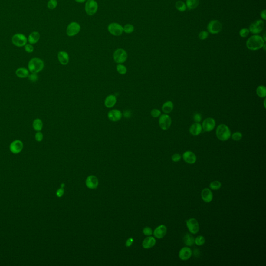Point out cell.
Listing matches in <instances>:
<instances>
[{
	"mask_svg": "<svg viewBox=\"0 0 266 266\" xmlns=\"http://www.w3.org/2000/svg\"><path fill=\"white\" fill-rule=\"evenodd\" d=\"M222 24L218 20H211L208 24L207 29L208 31L212 34H218L222 30Z\"/></svg>",
	"mask_w": 266,
	"mask_h": 266,
	"instance_id": "cell-5",
	"label": "cell"
},
{
	"mask_svg": "<svg viewBox=\"0 0 266 266\" xmlns=\"http://www.w3.org/2000/svg\"><path fill=\"white\" fill-rule=\"evenodd\" d=\"M166 233H167V227L164 225H161L158 226L153 231L154 237L159 239L163 238L165 235H166Z\"/></svg>",
	"mask_w": 266,
	"mask_h": 266,
	"instance_id": "cell-18",
	"label": "cell"
},
{
	"mask_svg": "<svg viewBox=\"0 0 266 266\" xmlns=\"http://www.w3.org/2000/svg\"><path fill=\"white\" fill-rule=\"evenodd\" d=\"M35 139L38 142H41L43 140V134L40 131L37 132L35 135Z\"/></svg>",
	"mask_w": 266,
	"mask_h": 266,
	"instance_id": "cell-43",
	"label": "cell"
},
{
	"mask_svg": "<svg viewBox=\"0 0 266 266\" xmlns=\"http://www.w3.org/2000/svg\"><path fill=\"white\" fill-rule=\"evenodd\" d=\"M108 30L110 34L114 36H120L123 33V27L119 24L113 22L109 25Z\"/></svg>",
	"mask_w": 266,
	"mask_h": 266,
	"instance_id": "cell-11",
	"label": "cell"
},
{
	"mask_svg": "<svg viewBox=\"0 0 266 266\" xmlns=\"http://www.w3.org/2000/svg\"><path fill=\"white\" fill-rule=\"evenodd\" d=\"M25 50L26 52H27L28 53H31L34 51V47H33L32 44H26L25 46Z\"/></svg>",
	"mask_w": 266,
	"mask_h": 266,
	"instance_id": "cell-41",
	"label": "cell"
},
{
	"mask_svg": "<svg viewBox=\"0 0 266 266\" xmlns=\"http://www.w3.org/2000/svg\"><path fill=\"white\" fill-rule=\"evenodd\" d=\"M231 136L232 139L235 141H239L242 138V134L239 132H235Z\"/></svg>",
	"mask_w": 266,
	"mask_h": 266,
	"instance_id": "cell-38",
	"label": "cell"
},
{
	"mask_svg": "<svg viewBox=\"0 0 266 266\" xmlns=\"http://www.w3.org/2000/svg\"><path fill=\"white\" fill-rule=\"evenodd\" d=\"M261 16L262 18V19L266 20V11L265 9L263 10L262 11H261Z\"/></svg>",
	"mask_w": 266,
	"mask_h": 266,
	"instance_id": "cell-51",
	"label": "cell"
},
{
	"mask_svg": "<svg viewBox=\"0 0 266 266\" xmlns=\"http://www.w3.org/2000/svg\"><path fill=\"white\" fill-rule=\"evenodd\" d=\"M57 0H50L48 3V8L50 9H54L57 6Z\"/></svg>",
	"mask_w": 266,
	"mask_h": 266,
	"instance_id": "cell-37",
	"label": "cell"
},
{
	"mask_svg": "<svg viewBox=\"0 0 266 266\" xmlns=\"http://www.w3.org/2000/svg\"><path fill=\"white\" fill-rule=\"evenodd\" d=\"M181 159H182V156H180V154L178 153L174 154L172 156V160L174 162H178L181 160Z\"/></svg>",
	"mask_w": 266,
	"mask_h": 266,
	"instance_id": "cell-44",
	"label": "cell"
},
{
	"mask_svg": "<svg viewBox=\"0 0 266 266\" xmlns=\"http://www.w3.org/2000/svg\"><path fill=\"white\" fill-rule=\"evenodd\" d=\"M123 115L126 118H130L132 116V112L130 110H126L123 112Z\"/></svg>",
	"mask_w": 266,
	"mask_h": 266,
	"instance_id": "cell-49",
	"label": "cell"
},
{
	"mask_svg": "<svg viewBox=\"0 0 266 266\" xmlns=\"http://www.w3.org/2000/svg\"><path fill=\"white\" fill-rule=\"evenodd\" d=\"M28 77L30 81H31L32 82H35L38 80V76L37 75V74H29Z\"/></svg>",
	"mask_w": 266,
	"mask_h": 266,
	"instance_id": "cell-45",
	"label": "cell"
},
{
	"mask_svg": "<svg viewBox=\"0 0 266 266\" xmlns=\"http://www.w3.org/2000/svg\"><path fill=\"white\" fill-rule=\"evenodd\" d=\"M117 97L114 95H110L108 96L105 100V105L108 108H111L113 107L117 103Z\"/></svg>",
	"mask_w": 266,
	"mask_h": 266,
	"instance_id": "cell-23",
	"label": "cell"
},
{
	"mask_svg": "<svg viewBox=\"0 0 266 266\" xmlns=\"http://www.w3.org/2000/svg\"><path fill=\"white\" fill-rule=\"evenodd\" d=\"M182 158L185 162L190 164H195L196 161V155L191 151H187L182 154Z\"/></svg>",
	"mask_w": 266,
	"mask_h": 266,
	"instance_id": "cell-17",
	"label": "cell"
},
{
	"mask_svg": "<svg viewBox=\"0 0 266 266\" xmlns=\"http://www.w3.org/2000/svg\"><path fill=\"white\" fill-rule=\"evenodd\" d=\"M199 0H186V5L189 9H194L198 6Z\"/></svg>",
	"mask_w": 266,
	"mask_h": 266,
	"instance_id": "cell-30",
	"label": "cell"
},
{
	"mask_svg": "<svg viewBox=\"0 0 266 266\" xmlns=\"http://www.w3.org/2000/svg\"><path fill=\"white\" fill-rule=\"evenodd\" d=\"M133 239L132 238H129L126 241V246L127 247H129V246H130L133 243Z\"/></svg>",
	"mask_w": 266,
	"mask_h": 266,
	"instance_id": "cell-50",
	"label": "cell"
},
{
	"mask_svg": "<svg viewBox=\"0 0 266 266\" xmlns=\"http://www.w3.org/2000/svg\"><path fill=\"white\" fill-rule=\"evenodd\" d=\"M202 130V125L199 123H195L193 124L189 129L190 133L193 136H198L201 133Z\"/></svg>",
	"mask_w": 266,
	"mask_h": 266,
	"instance_id": "cell-21",
	"label": "cell"
},
{
	"mask_svg": "<svg viewBox=\"0 0 266 266\" xmlns=\"http://www.w3.org/2000/svg\"><path fill=\"white\" fill-rule=\"evenodd\" d=\"M256 94L259 97H265L266 96V87L263 85L259 86L256 89Z\"/></svg>",
	"mask_w": 266,
	"mask_h": 266,
	"instance_id": "cell-31",
	"label": "cell"
},
{
	"mask_svg": "<svg viewBox=\"0 0 266 266\" xmlns=\"http://www.w3.org/2000/svg\"><path fill=\"white\" fill-rule=\"evenodd\" d=\"M192 255V251L190 248L185 246L182 248L179 251V257L182 261H187L190 258Z\"/></svg>",
	"mask_w": 266,
	"mask_h": 266,
	"instance_id": "cell-15",
	"label": "cell"
},
{
	"mask_svg": "<svg viewBox=\"0 0 266 266\" xmlns=\"http://www.w3.org/2000/svg\"><path fill=\"white\" fill-rule=\"evenodd\" d=\"M64 194V189L63 188H61L60 189H59L56 192V195L59 198L61 197Z\"/></svg>",
	"mask_w": 266,
	"mask_h": 266,
	"instance_id": "cell-48",
	"label": "cell"
},
{
	"mask_svg": "<svg viewBox=\"0 0 266 266\" xmlns=\"http://www.w3.org/2000/svg\"><path fill=\"white\" fill-rule=\"evenodd\" d=\"M15 74L19 78L25 79L28 77V76L29 75V71L28 70V69L21 67L17 69L16 70Z\"/></svg>",
	"mask_w": 266,
	"mask_h": 266,
	"instance_id": "cell-25",
	"label": "cell"
},
{
	"mask_svg": "<svg viewBox=\"0 0 266 266\" xmlns=\"http://www.w3.org/2000/svg\"><path fill=\"white\" fill-rule=\"evenodd\" d=\"M32 126H33V129L35 131H37V132L41 131L42 130L43 127V123L42 121L39 118L35 119L33 121Z\"/></svg>",
	"mask_w": 266,
	"mask_h": 266,
	"instance_id": "cell-29",
	"label": "cell"
},
{
	"mask_svg": "<svg viewBox=\"0 0 266 266\" xmlns=\"http://www.w3.org/2000/svg\"><path fill=\"white\" fill-rule=\"evenodd\" d=\"M40 38V33L37 31H33L30 34L28 41L29 42L30 44H35L39 42V40Z\"/></svg>",
	"mask_w": 266,
	"mask_h": 266,
	"instance_id": "cell-26",
	"label": "cell"
},
{
	"mask_svg": "<svg viewBox=\"0 0 266 266\" xmlns=\"http://www.w3.org/2000/svg\"><path fill=\"white\" fill-rule=\"evenodd\" d=\"M116 69H117V72L122 75L125 74H126L127 71L126 67L122 64H117Z\"/></svg>",
	"mask_w": 266,
	"mask_h": 266,
	"instance_id": "cell-34",
	"label": "cell"
},
{
	"mask_svg": "<svg viewBox=\"0 0 266 266\" xmlns=\"http://www.w3.org/2000/svg\"><path fill=\"white\" fill-rule=\"evenodd\" d=\"M97 3L95 0H87L85 6V10L86 14L90 16L95 14L98 11Z\"/></svg>",
	"mask_w": 266,
	"mask_h": 266,
	"instance_id": "cell-7",
	"label": "cell"
},
{
	"mask_svg": "<svg viewBox=\"0 0 266 266\" xmlns=\"http://www.w3.org/2000/svg\"><path fill=\"white\" fill-rule=\"evenodd\" d=\"M264 28V22L261 19L256 20L250 26V32L254 34H258L261 33Z\"/></svg>",
	"mask_w": 266,
	"mask_h": 266,
	"instance_id": "cell-9",
	"label": "cell"
},
{
	"mask_svg": "<svg viewBox=\"0 0 266 266\" xmlns=\"http://www.w3.org/2000/svg\"><path fill=\"white\" fill-rule=\"evenodd\" d=\"M199 254H200V251H199L198 249H195V251H193V254L195 255V256L198 257L200 255Z\"/></svg>",
	"mask_w": 266,
	"mask_h": 266,
	"instance_id": "cell-52",
	"label": "cell"
},
{
	"mask_svg": "<svg viewBox=\"0 0 266 266\" xmlns=\"http://www.w3.org/2000/svg\"><path fill=\"white\" fill-rule=\"evenodd\" d=\"M216 134L217 137L221 141H227L231 137V131L229 128L224 124L218 126Z\"/></svg>",
	"mask_w": 266,
	"mask_h": 266,
	"instance_id": "cell-3",
	"label": "cell"
},
{
	"mask_svg": "<svg viewBox=\"0 0 266 266\" xmlns=\"http://www.w3.org/2000/svg\"><path fill=\"white\" fill-rule=\"evenodd\" d=\"M174 108V104L171 101H167L162 107V110L165 114L171 113Z\"/></svg>",
	"mask_w": 266,
	"mask_h": 266,
	"instance_id": "cell-27",
	"label": "cell"
},
{
	"mask_svg": "<svg viewBox=\"0 0 266 266\" xmlns=\"http://www.w3.org/2000/svg\"><path fill=\"white\" fill-rule=\"evenodd\" d=\"M216 122L215 120L212 117H208L204 120L202 123V130L205 132H209L215 128Z\"/></svg>",
	"mask_w": 266,
	"mask_h": 266,
	"instance_id": "cell-14",
	"label": "cell"
},
{
	"mask_svg": "<svg viewBox=\"0 0 266 266\" xmlns=\"http://www.w3.org/2000/svg\"><path fill=\"white\" fill-rule=\"evenodd\" d=\"M208 36H209V32L206 31H202L200 32V33L199 34V38L201 40H204L207 39Z\"/></svg>",
	"mask_w": 266,
	"mask_h": 266,
	"instance_id": "cell-40",
	"label": "cell"
},
{
	"mask_svg": "<svg viewBox=\"0 0 266 266\" xmlns=\"http://www.w3.org/2000/svg\"><path fill=\"white\" fill-rule=\"evenodd\" d=\"M87 0H75V2H77V3H84V2L86 1Z\"/></svg>",
	"mask_w": 266,
	"mask_h": 266,
	"instance_id": "cell-53",
	"label": "cell"
},
{
	"mask_svg": "<svg viewBox=\"0 0 266 266\" xmlns=\"http://www.w3.org/2000/svg\"><path fill=\"white\" fill-rule=\"evenodd\" d=\"M195 239L192 235L189 233L186 234L184 237V241L185 244L187 246H192L195 244Z\"/></svg>",
	"mask_w": 266,
	"mask_h": 266,
	"instance_id": "cell-28",
	"label": "cell"
},
{
	"mask_svg": "<svg viewBox=\"0 0 266 266\" xmlns=\"http://www.w3.org/2000/svg\"><path fill=\"white\" fill-rule=\"evenodd\" d=\"M250 30L247 28H243L239 32V34L242 38H246L249 35Z\"/></svg>",
	"mask_w": 266,
	"mask_h": 266,
	"instance_id": "cell-39",
	"label": "cell"
},
{
	"mask_svg": "<svg viewBox=\"0 0 266 266\" xmlns=\"http://www.w3.org/2000/svg\"><path fill=\"white\" fill-rule=\"evenodd\" d=\"M123 114L121 111L117 109L111 110L108 113V117L110 121L112 122H117L121 119Z\"/></svg>",
	"mask_w": 266,
	"mask_h": 266,
	"instance_id": "cell-16",
	"label": "cell"
},
{
	"mask_svg": "<svg viewBox=\"0 0 266 266\" xmlns=\"http://www.w3.org/2000/svg\"><path fill=\"white\" fill-rule=\"evenodd\" d=\"M86 185L90 189H95L98 185V180L96 176H88L86 180Z\"/></svg>",
	"mask_w": 266,
	"mask_h": 266,
	"instance_id": "cell-20",
	"label": "cell"
},
{
	"mask_svg": "<svg viewBox=\"0 0 266 266\" xmlns=\"http://www.w3.org/2000/svg\"><path fill=\"white\" fill-rule=\"evenodd\" d=\"M23 148L24 143L20 140H15L12 141L9 145V150L14 154H18L21 153Z\"/></svg>",
	"mask_w": 266,
	"mask_h": 266,
	"instance_id": "cell-13",
	"label": "cell"
},
{
	"mask_svg": "<svg viewBox=\"0 0 266 266\" xmlns=\"http://www.w3.org/2000/svg\"><path fill=\"white\" fill-rule=\"evenodd\" d=\"M134 31V26L131 24H126L123 27V32L127 34H130Z\"/></svg>",
	"mask_w": 266,
	"mask_h": 266,
	"instance_id": "cell-36",
	"label": "cell"
},
{
	"mask_svg": "<svg viewBox=\"0 0 266 266\" xmlns=\"http://www.w3.org/2000/svg\"><path fill=\"white\" fill-rule=\"evenodd\" d=\"M186 225L191 234H196L199 231L200 226L198 220L194 218L186 220Z\"/></svg>",
	"mask_w": 266,
	"mask_h": 266,
	"instance_id": "cell-10",
	"label": "cell"
},
{
	"mask_svg": "<svg viewBox=\"0 0 266 266\" xmlns=\"http://www.w3.org/2000/svg\"><path fill=\"white\" fill-rule=\"evenodd\" d=\"M265 44V41L262 37L255 34L250 37L246 41V47L251 51H257L263 48Z\"/></svg>",
	"mask_w": 266,
	"mask_h": 266,
	"instance_id": "cell-1",
	"label": "cell"
},
{
	"mask_svg": "<svg viewBox=\"0 0 266 266\" xmlns=\"http://www.w3.org/2000/svg\"><path fill=\"white\" fill-rule=\"evenodd\" d=\"M161 114V112L157 109H153L151 111V115L153 117H160Z\"/></svg>",
	"mask_w": 266,
	"mask_h": 266,
	"instance_id": "cell-42",
	"label": "cell"
},
{
	"mask_svg": "<svg viewBox=\"0 0 266 266\" xmlns=\"http://www.w3.org/2000/svg\"><path fill=\"white\" fill-rule=\"evenodd\" d=\"M58 59L59 63L63 65H67L69 62V56L66 51H59L58 53Z\"/></svg>",
	"mask_w": 266,
	"mask_h": 266,
	"instance_id": "cell-22",
	"label": "cell"
},
{
	"mask_svg": "<svg viewBox=\"0 0 266 266\" xmlns=\"http://www.w3.org/2000/svg\"><path fill=\"white\" fill-rule=\"evenodd\" d=\"M205 243V239L202 235H199L195 239V243L198 246H202Z\"/></svg>",
	"mask_w": 266,
	"mask_h": 266,
	"instance_id": "cell-35",
	"label": "cell"
},
{
	"mask_svg": "<svg viewBox=\"0 0 266 266\" xmlns=\"http://www.w3.org/2000/svg\"><path fill=\"white\" fill-rule=\"evenodd\" d=\"M221 187H222V183L218 180L214 181L209 184L210 189L213 190H217L220 189Z\"/></svg>",
	"mask_w": 266,
	"mask_h": 266,
	"instance_id": "cell-33",
	"label": "cell"
},
{
	"mask_svg": "<svg viewBox=\"0 0 266 266\" xmlns=\"http://www.w3.org/2000/svg\"><path fill=\"white\" fill-rule=\"evenodd\" d=\"M193 120L195 123H200L202 120V116L200 113H196L193 116Z\"/></svg>",
	"mask_w": 266,
	"mask_h": 266,
	"instance_id": "cell-46",
	"label": "cell"
},
{
	"mask_svg": "<svg viewBox=\"0 0 266 266\" xmlns=\"http://www.w3.org/2000/svg\"><path fill=\"white\" fill-rule=\"evenodd\" d=\"M27 37L21 33H16L11 38L12 43L17 47H23L27 44Z\"/></svg>",
	"mask_w": 266,
	"mask_h": 266,
	"instance_id": "cell-6",
	"label": "cell"
},
{
	"mask_svg": "<svg viewBox=\"0 0 266 266\" xmlns=\"http://www.w3.org/2000/svg\"><path fill=\"white\" fill-rule=\"evenodd\" d=\"M201 198L203 201L206 203H210L213 200V194L211 189L204 188L201 192Z\"/></svg>",
	"mask_w": 266,
	"mask_h": 266,
	"instance_id": "cell-19",
	"label": "cell"
},
{
	"mask_svg": "<svg viewBox=\"0 0 266 266\" xmlns=\"http://www.w3.org/2000/svg\"><path fill=\"white\" fill-rule=\"evenodd\" d=\"M175 8L178 11L184 12L187 9V6L182 1H178L175 3Z\"/></svg>",
	"mask_w": 266,
	"mask_h": 266,
	"instance_id": "cell-32",
	"label": "cell"
},
{
	"mask_svg": "<svg viewBox=\"0 0 266 266\" xmlns=\"http://www.w3.org/2000/svg\"><path fill=\"white\" fill-rule=\"evenodd\" d=\"M64 184H61V188H64Z\"/></svg>",
	"mask_w": 266,
	"mask_h": 266,
	"instance_id": "cell-54",
	"label": "cell"
},
{
	"mask_svg": "<svg viewBox=\"0 0 266 266\" xmlns=\"http://www.w3.org/2000/svg\"><path fill=\"white\" fill-rule=\"evenodd\" d=\"M127 54L125 50L122 48H118L113 53V60L118 64H122L125 63L127 59Z\"/></svg>",
	"mask_w": 266,
	"mask_h": 266,
	"instance_id": "cell-4",
	"label": "cell"
},
{
	"mask_svg": "<svg viewBox=\"0 0 266 266\" xmlns=\"http://www.w3.org/2000/svg\"><path fill=\"white\" fill-rule=\"evenodd\" d=\"M143 233L144 235L148 236H150L153 233V230L150 227H146L143 229Z\"/></svg>",
	"mask_w": 266,
	"mask_h": 266,
	"instance_id": "cell-47",
	"label": "cell"
},
{
	"mask_svg": "<svg viewBox=\"0 0 266 266\" xmlns=\"http://www.w3.org/2000/svg\"><path fill=\"white\" fill-rule=\"evenodd\" d=\"M159 124L162 130H167L171 127L172 124L171 117L166 114L161 115L159 120Z\"/></svg>",
	"mask_w": 266,
	"mask_h": 266,
	"instance_id": "cell-8",
	"label": "cell"
},
{
	"mask_svg": "<svg viewBox=\"0 0 266 266\" xmlns=\"http://www.w3.org/2000/svg\"><path fill=\"white\" fill-rule=\"evenodd\" d=\"M156 244V240L154 237H147L143 240V246L146 249H148L153 247Z\"/></svg>",
	"mask_w": 266,
	"mask_h": 266,
	"instance_id": "cell-24",
	"label": "cell"
},
{
	"mask_svg": "<svg viewBox=\"0 0 266 266\" xmlns=\"http://www.w3.org/2000/svg\"><path fill=\"white\" fill-rule=\"evenodd\" d=\"M81 30V26L77 22H72L67 28V34L69 37H74Z\"/></svg>",
	"mask_w": 266,
	"mask_h": 266,
	"instance_id": "cell-12",
	"label": "cell"
},
{
	"mask_svg": "<svg viewBox=\"0 0 266 266\" xmlns=\"http://www.w3.org/2000/svg\"><path fill=\"white\" fill-rule=\"evenodd\" d=\"M44 61L39 58H33L30 60L28 69L32 74H37L41 71L44 69Z\"/></svg>",
	"mask_w": 266,
	"mask_h": 266,
	"instance_id": "cell-2",
	"label": "cell"
}]
</instances>
